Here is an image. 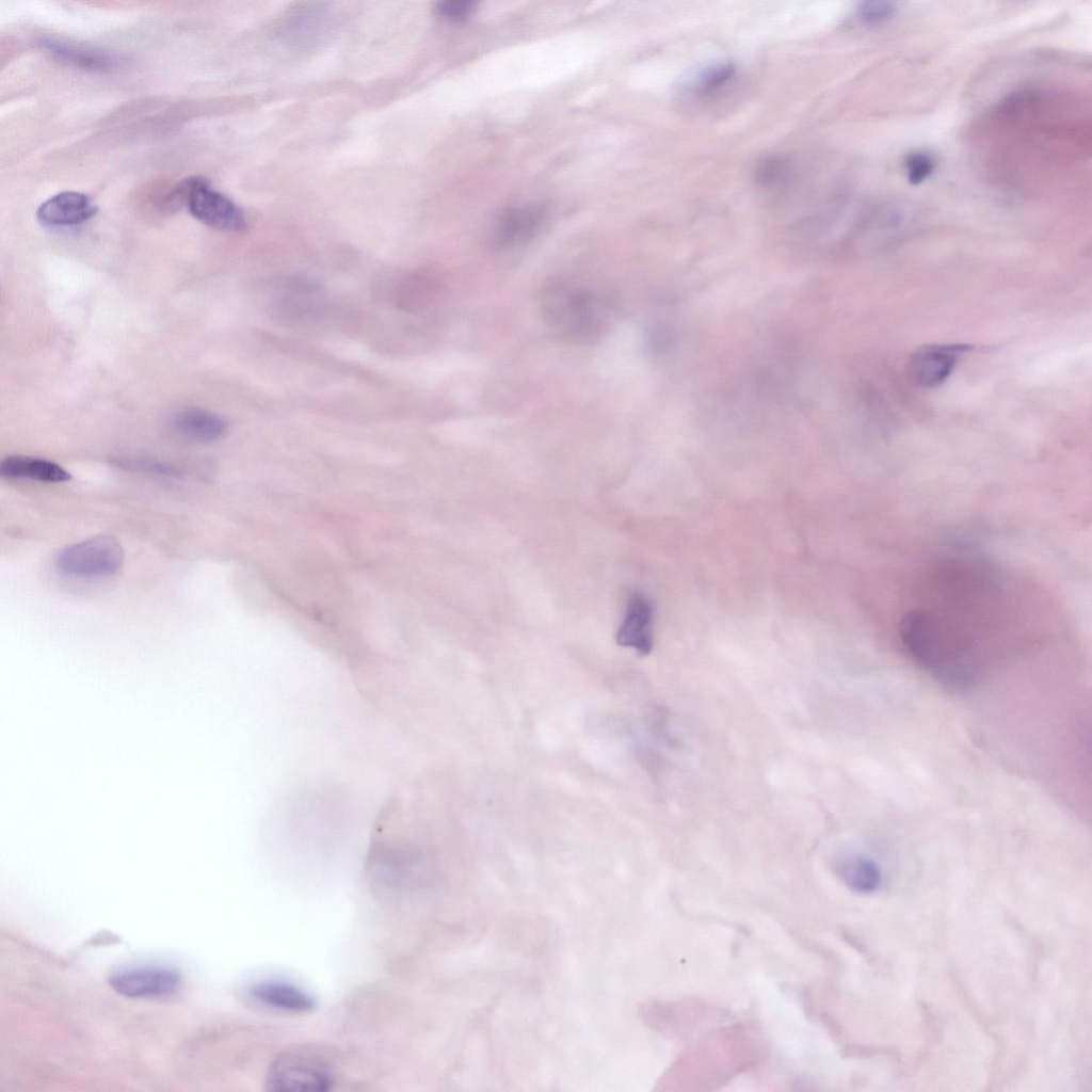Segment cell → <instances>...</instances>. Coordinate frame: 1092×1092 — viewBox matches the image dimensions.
<instances>
[{"mask_svg":"<svg viewBox=\"0 0 1092 1092\" xmlns=\"http://www.w3.org/2000/svg\"><path fill=\"white\" fill-rule=\"evenodd\" d=\"M836 871L850 889L860 894L874 892L882 880L880 866L871 857L863 854L845 857L838 863Z\"/></svg>","mask_w":1092,"mask_h":1092,"instance_id":"14","label":"cell"},{"mask_svg":"<svg viewBox=\"0 0 1092 1092\" xmlns=\"http://www.w3.org/2000/svg\"><path fill=\"white\" fill-rule=\"evenodd\" d=\"M248 996L264 1008L284 1013H308L316 1007V1000L309 993L283 980L256 982L248 989Z\"/></svg>","mask_w":1092,"mask_h":1092,"instance_id":"11","label":"cell"},{"mask_svg":"<svg viewBox=\"0 0 1092 1092\" xmlns=\"http://www.w3.org/2000/svg\"><path fill=\"white\" fill-rule=\"evenodd\" d=\"M547 209L539 203L518 205L504 211L497 220L491 243L496 250H507L526 244L543 229Z\"/></svg>","mask_w":1092,"mask_h":1092,"instance_id":"7","label":"cell"},{"mask_svg":"<svg viewBox=\"0 0 1092 1092\" xmlns=\"http://www.w3.org/2000/svg\"><path fill=\"white\" fill-rule=\"evenodd\" d=\"M735 74L736 66L730 62L712 65L700 75L696 90L702 95H711L725 86Z\"/></svg>","mask_w":1092,"mask_h":1092,"instance_id":"16","label":"cell"},{"mask_svg":"<svg viewBox=\"0 0 1092 1092\" xmlns=\"http://www.w3.org/2000/svg\"><path fill=\"white\" fill-rule=\"evenodd\" d=\"M475 4L469 0H446L437 3L436 14L451 21H462L470 16Z\"/></svg>","mask_w":1092,"mask_h":1092,"instance_id":"19","label":"cell"},{"mask_svg":"<svg viewBox=\"0 0 1092 1092\" xmlns=\"http://www.w3.org/2000/svg\"><path fill=\"white\" fill-rule=\"evenodd\" d=\"M184 179V207L196 220L224 231H240L246 227L242 209L228 196L213 189L206 178L190 176Z\"/></svg>","mask_w":1092,"mask_h":1092,"instance_id":"4","label":"cell"},{"mask_svg":"<svg viewBox=\"0 0 1092 1092\" xmlns=\"http://www.w3.org/2000/svg\"><path fill=\"white\" fill-rule=\"evenodd\" d=\"M96 212L97 207L89 195L77 191H62L38 206L36 220L45 227H67L89 221Z\"/></svg>","mask_w":1092,"mask_h":1092,"instance_id":"9","label":"cell"},{"mask_svg":"<svg viewBox=\"0 0 1092 1092\" xmlns=\"http://www.w3.org/2000/svg\"><path fill=\"white\" fill-rule=\"evenodd\" d=\"M935 168L933 156L924 150H915L906 155L904 170L911 184H919L928 179Z\"/></svg>","mask_w":1092,"mask_h":1092,"instance_id":"17","label":"cell"},{"mask_svg":"<svg viewBox=\"0 0 1092 1092\" xmlns=\"http://www.w3.org/2000/svg\"><path fill=\"white\" fill-rule=\"evenodd\" d=\"M0 475L9 479L32 480L47 483L68 481L71 476L61 465L42 457L10 455L0 464Z\"/></svg>","mask_w":1092,"mask_h":1092,"instance_id":"13","label":"cell"},{"mask_svg":"<svg viewBox=\"0 0 1092 1092\" xmlns=\"http://www.w3.org/2000/svg\"><path fill=\"white\" fill-rule=\"evenodd\" d=\"M125 562L121 543L111 535H97L61 549L55 568L70 577L98 578L116 574Z\"/></svg>","mask_w":1092,"mask_h":1092,"instance_id":"2","label":"cell"},{"mask_svg":"<svg viewBox=\"0 0 1092 1092\" xmlns=\"http://www.w3.org/2000/svg\"><path fill=\"white\" fill-rule=\"evenodd\" d=\"M787 160L782 155H768L759 159L754 171L757 184L765 189L777 188L787 175Z\"/></svg>","mask_w":1092,"mask_h":1092,"instance_id":"15","label":"cell"},{"mask_svg":"<svg viewBox=\"0 0 1092 1092\" xmlns=\"http://www.w3.org/2000/svg\"><path fill=\"white\" fill-rule=\"evenodd\" d=\"M334 1083V1075L322 1060L301 1053L277 1058L267 1075V1089L275 1092H325Z\"/></svg>","mask_w":1092,"mask_h":1092,"instance_id":"3","label":"cell"},{"mask_svg":"<svg viewBox=\"0 0 1092 1092\" xmlns=\"http://www.w3.org/2000/svg\"><path fill=\"white\" fill-rule=\"evenodd\" d=\"M654 606L642 593H633L628 600L624 619L616 632V642L646 656L653 649Z\"/></svg>","mask_w":1092,"mask_h":1092,"instance_id":"10","label":"cell"},{"mask_svg":"<svg viewBox=\"0 0 1092 1092\" xmlns=\"http://www.w3.org/2000/svg\"><path fill=\"white\" fill-rule=\"evenodd\" d=\"M182 983L181 974L172 967L138 966L110 976L109 984L129 998H164L175 994Z\"/></svg>","mask_w":1092,"mask_h":1092,"instance_id":"5","label":"cell"},{"mask_svg":"<svg viewBox=\"0 0 1092 1092\" xmlns=\"http://www.w3.org/2000/svg\"><path fill=\"white\" fill-rule=\"evenodd\" d=\"M36 44L57 61L85 71L107 73L117 66V59L110 52L69 38L42 35Z\"/></svg>","mask_w":1092,"mask_h":1092,"instance_id":"8","label":"cell"},{"mask_svg":"<svg viewBox=\"0 0 1092 1092\" xmlns=\"http://www.w3.org/2000/svg\"><path fill=\"white\" fill-rule=\"evenodd\" d=\"M171 428L182 439L207 444L221 438L227 430V424L214 413L191 408L178 413L173 418Z\"/></svg>","mask_w":1092,"mask_h":1092,"instance_id":"12","label":"cell"},{"mask_svg":"<svg viewBox=\"0 0 1092 1092\" xmlns=\"http://www.w3.org/2000/svg\"><path fill=\"white\" fill-rule=\"evenodd\" d=\"M896 3L890 1H864L858 4L857 16L866 25L882 23L895 14Z\"/></svg>","mask_w":1092,"mask_h":1092,"instance_id":"18","label":"cell"},{"mask_svg":"<svg viewBox=\"0 0 1092 1092\" xmlns=\"http://www.w3.org/2000/svg\"><path fill=\"white\" fill-rule=\"evenodd\" d=\"M970 349L966 343L921 346L909 358L908 374L920 387L940 386L949 378L961 356Z\"/></svg>","mask_w":1092,"mask_h":1092,"instance_id":"6","label":"cell"},{"mask_svg":"<svg viewBox=\"0 0 1092 1092\" xmlns=\"http://www.w3.org/2000/svg\"><path fill=\"white\" fill-rule=\"evenodd\" d=\"M612 311L611 299L588 285L556 282L541 295V312L547 326L571 342L597 340L610 325Z\"/></svg>","mask_w":1092,"mask_h":1092,"instance_id":"1","label":"cell"}]
</instances>
